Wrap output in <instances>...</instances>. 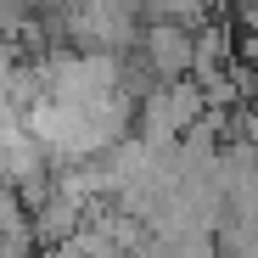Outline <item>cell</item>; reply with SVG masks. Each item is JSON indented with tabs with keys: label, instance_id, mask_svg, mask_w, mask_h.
Wrapping results in <instances>:
<instances>
[{
	"label": "cell",
	"instance_id": "cell-1",
	"mask_svg": "<svg viewBox=\"0 0 258 258\" xmlns=\"http://www.w3.org/2000/svg\"><path fill=\"white\" fill-rule=\"evenodd\" d=\"M135 56H141V68H146L157 84L185 79V73H191V23H180V17H152V23H141V28H135Z\"/></svg>",
	"mask_w": 258,
	"mask_h": 258
}]
</instances>
